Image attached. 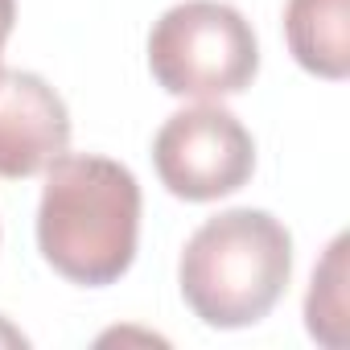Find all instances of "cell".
I'll use <instances>...</instances> for the list:
<instances>
[{
    "instance_id": "cell-3",
    "label": "cell",
    "mask_w": 350,
    "mask_h": 350,
    "mask_svg": "<svg viewBox=\"0 0 350 350\" xmlns=\"http://www.w3.org/2000/svg\"><path fill=\"white\" fill-rule=\"evenodd\" d=\"M148 70L169 95L215 103L252 87L260 42L252 21L223 0H182L148 33Z\"/></svg>"
},
{
    "instance_id": "cell-5",
    "label": "cell",
    "mask_w": 350,
    "mask_h": 350,
    "mask_svg": "<svg viewBox=\"0 0 350 350\" xmlns=\"http://www.w3.org/2000/svg\"><path fill=\"white\" fill-rule=\"evenodd\" d=\"M70 144L62 95L33 70H0V178L21 182L46 173Z\"/></svg>"
},
{
    "instance_id": "cell-7",
    "label": "cell",
    "mask_w": 350,
    "mask_h": 350,
    "mask_svg": "<svg viewBox=\"0 0 350 350\" xmlns=\"http://www.w3.org/2000/svg\"><path fill=\"white\" fill-rule=\"evenodd\" d=\"M346 247H350L346 235H338L325 247V260L313 268V284H309V297H305V325L329 350L346 346V317H350V305H346V280H350Z\"/></svg>"
},
{
    "instance_id": "cell-2",
    "label": "cell",
    "mask_w": 350,
    "mask_h": 350,
    "mask_svg": "<svg viewBox=\"0 0 350 350\" xmlns=\"http://www.w3.org/2000/svg\"><path fill=\"white\" fill-rule=\"evenodd\" d=\"M293 276V235L268 211H223L206 219L178 264L194 317L211 329H243L272 313Z\"/></svg>"
},
{
    "instance_id": "cell-1",
    "label": "cell",
    "mask_w": 350,
    "mask_h": 350,
    "mask_svg": "<svg viewBox=\"0 0 350 350\" xmlns=\"http://www.w3.org/2000/svg\"><path fill=\"white\" fill-rule=\"evenodd\" d=\"M140 239V186L132 169L95 157L62 152L46 165L38 202V247L46 264L83 288L116 284Z\"/></svg>"
},
{
    "instance_id": "cell-8",
    "label": "cell",
    "mask_w": 350,
    "mask_h": 350,
    "mask_svg": "<svg viewBox=\"0 0 350 350\" xmlns=\"http://www.w3.org/2000/svg\"><path fill=\"white\" fill-rule=\"evenodd\" d=\"M17 25V0H0V54H5V42Z\"/></svg>"
},
{
    "instance_id": "cell-9",
    "label": "cell",
    "mask_w": 350,
    "mask_h": 350,
    "mask_svg": "<svg viewBox=\"0 0 350 350\" xmlns=\"http://www.w3.org/2000/svg\"><path fill=\"white\" fill-rule=\"evenodd\" d=\"M0 346H29V338L21 329H13L5 317H0Z\"/></svg>"
},
{
    "instance_id": "cell-4",
    "label": "cell",
    "mask_w": 350,
    "mask_h": 350,
    "mask_svg": "<svg viewBox=\"0 0 350 350\" xmlns=\"http://www.w3.org/2000/svg\"><path fill=\"white\" fill-rule=\"evenodd\" d=\"M157 178L173 198L215 202L243 190L256 173V140L219 103L173 111L152 140Z\"/></svg>"
},
{
    "instance_id": "cell-6",
    "label": "cell",
    "mask_w": 350,
    "mask_h": 350,
    "mask_svg": "<svg viewBox=\"0 0 350 350\" xmlns=\"http://www.w3.org/2000/svg\"><path fill=\"white\" fill-rule=\"evenodd\" d=\"M284 38L293 58L317 79L350 75V0H288Z\"/></svg>"
}]
</instances>
